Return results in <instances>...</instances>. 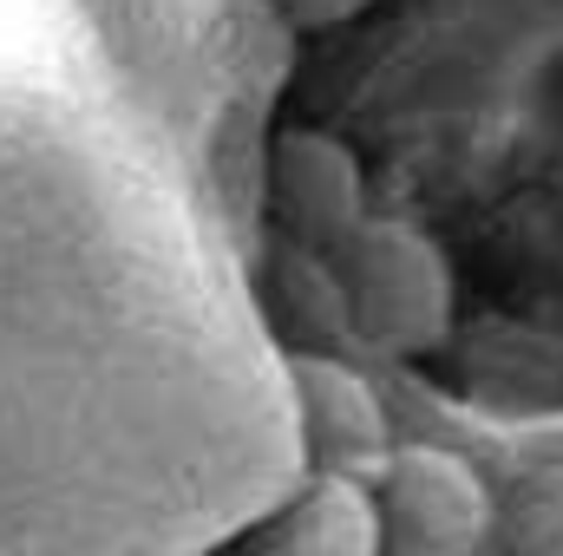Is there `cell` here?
<instances>
[{"label": "cell", "instance_id": "6da1fadb", "mask_svg": "<svg viewBox=\"0 0 563 556\" xmlns=\"http://www.w3.org/2000/svg\"><path fill=\"white\" fill-rule=\"evenodd\" d=\"M334 269L354 308V341L413 360L452 334V263L413 216H367L334 249Z\"/></svg>", "mask_w": 563, "mask_h": 556}, {"label": "cell", "instance_id": "7a4b0ae2", "mask_svg": "<svg viewBox=\"0 0 563 556\" xmlns=\"http://www.w3.org/2000/svg\"><path fill=\"white\" fill-rule=\"evenodd\" d=\"M374 491L387 518V556H478L492 537V491L445 445H400Z\"/></svg>", "mask_w": 563, "mask_h": 556}, {"label": "cell", "instance_id": "3957f363", "mask_svg": "<svg viewBox=\"0 0 563 556\" xmlns=\"http://www.w3.org/2000/svg\"><path fill=\"white\" fill-rule=\"evenodd\" d=\"M288 393H295V425L301 452L314 471H347V478H380V465L400 452L387 400L361 367L341 354H288Z\"/></svg>", "mask_w": 563, "mask_h": 556}, {"label": "cell", "instance_id": "277c9868", "mask_svg": "<svg viewBox=\"0 0 563 556\" xmlns=\"http://www.w3.org/2000/svg\"><path fill=\"white\" fill-rule=\"evenodd\" d=\"M269 210L282 223V243L334 256L374 210H367V177L361 157L334 132H282L269 144Z\"/></svg>", "mask_w": 563, "mask_h": 556}, {"label": "cell", "instance_id": "5b68a950", "mask_svg": "<svg viewBox=\"0 0 563 556\" xmlns=\"http://www.w3.org/2000/svg\"><path fill=\"white\" fill-rule=\"evenodd\" d=\"M250 556H387V518L374 478L308 471L256 524Z\"/></svg>", "mask_w": 563, "mask_h": 556}, {"label": "cell", "instance_id": "8992f818", "mask_svg": "<svg viewBox=\"0 0 563 556\" xmlns=\"http://www.w3.org/2000/svg\"><path fill=\"white\" fill-rule=\"evenodd\" d=\"M263 308H269V327L288 341V354H341V341H354L341 269L321 249L282 243L263 276Z\"/></svg>", "mask_w": 563, "mask_h": 556}, {"label": "cell", "instance_id": "52a82bcc", "mask_svg": "<svg viewBox=\"0 0 563 556\" xmlns=\"http://www.w3.org/2000/svg\"><path fill=\"white\" fill-rule=\"evenodd\" d=\"M498 551L505 556H563V458L518 478L498 518Z\"/></svg>", "mask_w": 563, "mask_h": 556}, {"label": "cell", "instance_id": "ba28073f", "mask_svg": "<svg viewBox=\"0 0 563 556\" xmlns=\"http://www.w3.org/2000/svg\"><path fill=\"white\" fill-rule=\"evenodd\" d=\"M282 20L288 26H341V20H354L361 7H374V0H276Z\"/></svg>", "mask_w": 563, "mask_h": 556}, {"label": "cell", "instance_id": "9c48e42d", "mask_svg": "<svg viewBox=\"0 0 563 556\" xmlns=\"http://www.w3.org/2000/svg\"><path fill=\"white\" fill-rule=\"evenodd\" d=\"M217 556H250V544H243V551H217Z\"/></svg>", "mask_w": 563, "mask_h": 556}]
</instances>
